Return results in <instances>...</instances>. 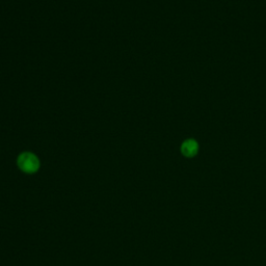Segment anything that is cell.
Instances as JSON below:
<instances>
[{
    "label": "cell",
    "instance_id": "obj_1",
    "mask_svg": "<svg viewBox=\"0 0 266 266\" xmlns=\"http://www.w3.org/2000/svg\"><path fill=\"white\" fill-rule=\"evenodd\" d=\"M17 164L20 170L27 174H34L40 168L39 158L30 152H24L19 155Z\"/></svg>",
    "mask_w": 266,
    "mask_h": 266
},
{
    "label": "cell",
    "instance_id": "obj_2",
    "mask_svg": "<svg viewBox=\"0 0 266 266\" xmlns=\"http://www.w3.org/2000/svg\"><path fill=\"white\" fill-rule=\"evenodd\" d=\"M200 146L196 140L193 139H188L186 141H184L181 144V153L182 155L187 157V158H192L197 156L199 153Z\"/></svg>",
    "mask_w": 266,
    "mask_h": 266
}]
</instances>
